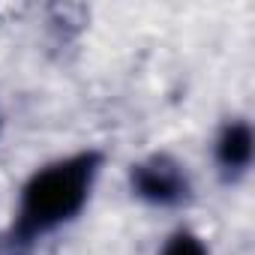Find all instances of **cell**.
I'll return each instance as SVG.
<instances>
[{
  "label": "cell",
  "instance_id": "6da1fadb",
  "mask_svg": "<svg viewBox=\"0 0 255 255\" xmlns=\"http://www.w3.org/2000/svg\"><path fill=\"white\" fill-rule=\"evenodd\" d=\"M99 150H78L36 168L21 192L12 222L0 231V255H36L45 237L75 222L102 171Z\"/></svg>",
  "mask_w": 255,
  "mask_h": 255
},
{
  "label": "cell",
  "instance_id": "7a4b0ae2",
  "mask_svg": "<svg viewBox=\"0 0 255 255\" xmlns=\"http://www.w3.org/2000/svg\"><path fill=\"white\" fill-rule=\"evenodd\" d=\"M129 189L138 201L162 210L183 207L192 198L189 171L171 153H150L147 159L135 162L129 168Z\"/></svg>",
  "mask_w": 255,
  "mask_h": 255
},
{
  "label": "cell",
  "instance_id": "3957f363",
  "mask_svg": "<svg viewBox=\"0 0 255 255\" xmlns=\"http://www.w3.org/2000/svg\"><path fill=\"white\" fill-rule=\"evenodd\" d=\"M252 153H255V135H252L249 120H243V117L228 120L213 141V162H216L222 180L237 183L249 171Z\"/></svg>",
  "mask_w": 255,
  "mask_h": 255
},
{
  "label": "cell",
  "instance_id": "277c9868",
  "mask_svg": "<svg viewBox=\"0 0 255 255\" xmlns=\"http://www.w3.org/2000/svg\"><path fill=\"white\" fill-rule=\"evenodd\" d=\"M159 255H210V249H207V243H204L195 231L177 228V231L165 240V246H162Z\"/></svg>",
  "mask_w": 255,
  "mask_h": 255
}]
</instances>
